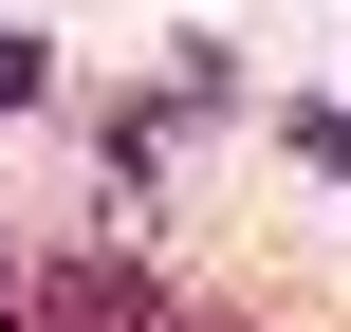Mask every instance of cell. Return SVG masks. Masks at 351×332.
Here are the masks:
<instances>
[{"label":"cell","instance_id":"obj_2","mask_svg":"<svg viewBox=\"0 0 351 332\" xmlns=\"http://www.w3.org/2000/svg\"><path fill=\"white\" fill-rule=\"evenodd\" d=\"M19 92H37V37H0V111H19Z\"/></svg>","mask_w":351,"mask_h":332},{"label":"cell","instance_id":"obj_3","mask_svg":"<svg viewBox=\"0 0 351 332\" xmlns=\"http://www.w3.org/2000/svg\"><path fill=\"white\" fill-rule=\"evenodd\" d=\"M185 332H222V314H185Z\"/></svg>","mask_w":351,"mask_h":332},{"label":"cell","instance_id":"obj_4","mask_svg":"<svg viewBox=\"0 0 351 332\" xmlns=\"http://www.w3.org/2000/svg\"><path fill=\"white\" fill-rule=\"evenodd\" d=\"M0 332H19V314H0Z\"/></svg>","mask_w":351,"mask_h":332},{"label":"cell","instance_id":"obj_1","mask_svg":"<svg viewBox=\"0 0 351 332\" xmlns=\"http://www.w3.org/2000/svg\"><path fill=\"white\" fill-rule=\"evenodd\" d=\"M19 332H185V314H167L130 259H56V277L19 296Z\"/></svg>","mask_w":351,"mask_h":332}]
</instances>
